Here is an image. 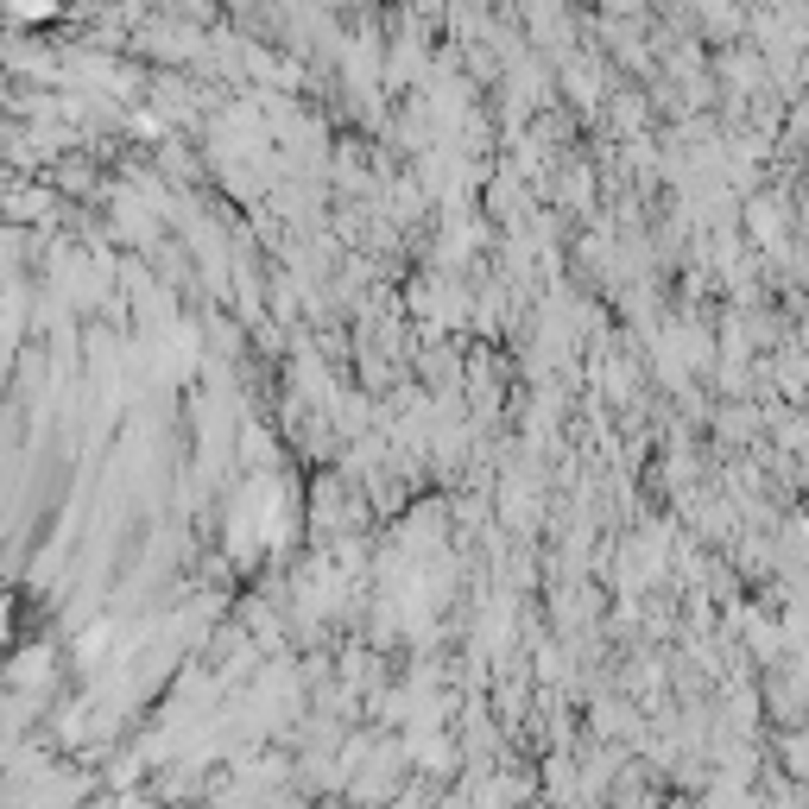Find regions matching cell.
Masks as SVG:
<instances>
[{"label": "cell", "mask_w": 809, "mask_h": 809, "mask_svg": "<svg viewBox=\"0 0 809 809\" xmlns=\"http://www.w3.org/2000/svg\"><path fill=\"white\" fill-rule=\"evenodd\" d=\"M19 13H45V0H19Z\"/></svg>", "instance_id": "cell-1"}]
</instances>
